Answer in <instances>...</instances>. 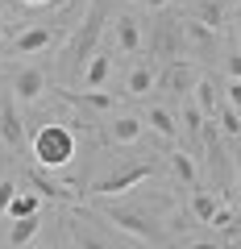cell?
Returning a JSON list of instances; mask_svg holds the SVG:
<instances>
[{
  "instance_id": "16",
  "label": "cell",
  "mask_w": 241,
  "mask_h": 249,
  "mask_svg": "<svg viewBox=\"0 0 241 249\" xmlns=\"http://www.w3.org/2000/svg\"><path fill=\"white\" fill-rule=\"evenodd\" d=\"M191 96H196V108H200V116H208V121H212V116H216V88H212V79H196Z\"/></svg>"
},
{
  "instance_id": "9",
  "label": "cell",
  "mask_w": 241,
  "mask_h": 249,
  "mask_svg": "<svg viewBox=\"0 0 241 249\" xmlns=\"http://www.w3.org/2000/svg\"><path fill=\"white\" fill-rule=\"evenodd\" d=\"M200 75L191 71V67H183V62H175V67H167V75H162V88L170 91V96H183V91L196 88Z\"/></svg>"
},
{
  "instance_id": "32",
  "label": "cell",
  "mask_w": 241,
  "mask_h": 249,
  "mask_svg": "<svg viewBox=\"0 0 241 249\" xmlns=\"http://www.w3.org/2000/svg\"><path fill=\"white\" fill-rule=\"evenodd\" d=\"M237 187H241V170H237Z\"/></svg>"
},
{
  "instance_id": "24",
  "label": "cell",
  "mask_w": 241,
  "mask_h": 249,
  "mask_svg": "<svg viewBox=\"0 0 241 249\" xmlns=\"http://www.w3.org/2000/svg\"><path fill=\"white\" fill-rule=\"evenodd\" d=\"M13 196H17V183H13V178H0V212H9Z\"/></svg>"
},
{
  "instance_id": "8",
  "label": "cell",
  "mask_w": 241,
  "mask_h": 249,
  "mask_svg": "<svg viewBox=\"0 0 241 249\" xmlns=\"http://www.w3.org/2000/svg\"><path fill=\"white\" fill-rule=\"evenodd\" d=\"M116 46H121L125 54H137V50H142V25H137V17H129V13L116 17Z\"/></svg>"
},
{
  "instance_id": "28",
  "label": "cell",
  "mask_w": 241,
  "mask_h": 249,
  "mask_svg": "<svg viewBox=\"0 0 241 249\" xmlns=\"http://www.w3.org/2000/svg\"><path fill=\"white\" fill-rule=\"evenodd\" d=\"M229 75H233V79H241V54H229Z\"/></svg>"
},
{
  "instance_id": "31",
  "label": "cell",
  "mask_w": 241,
  "mask_h": 249,
  "mask_svg": "<svg viewBox=\"0 0 241 249\" xmlns=\"http://www.w3.org/2000/svg\"><path fill=\"white\" fill-rule=\"evenodd\" d=\"M25 4H50V0H25Z\"/></svg>"
},
{
  "instance_id": "14",
  "label": "cell",
  "mask_w": 241,
  "mask_h": 249,
  "mask_svg": "<svg viewBox=\"0 0 241 249\" xmlns=\"http://www.w3.org/2000/svg\"><path fill=\"white\" fill-rule=\"evenodd\" d=\"M108 71H112V58L92 54L88 67H83V83H88V88H104V83H108Z\"/></svg>"
},
{
  "instance_id": "4",
  "label": "cell",
  "mask_w": 241,
  "mask_h": 249,
  "mask_svg": "<svg viewBox=\"0 0 241 249\" xmlns=\"http://www.w3.org/2000/svg\"><path fill=\"white\" fill-rule=\"evenodd\" d=\"M150 175H154V162H133V166L121 170V175H108V178H100V183H92V191H96V196H121V191L137 187Z\"/></svg>"
},
{
  "instance_id": "2",
  "label": "cell",
  "mask_w": 241,
  "mask_h": 249,
  "mask_svg": "<svg viewBox=\"0 0 241 249\" xmlns=\"http://www.w3.org/2000/svg\"><path fill=\"white\" fill-rule=\"evenodd\" d=\"M104 21H108V0H96L88 9V17H83V29L75 34V42H71V50H67V62H75V67H88V58H92V50H96V42H100V34H104Z\"/></svg>"
},
{
  "instance_id": "19",
  "label": "cell",
  "mask_w": 241,
  "mask_h": 249,
  "mask_svg": "<svg viewBox=\"0 0 241 249\" xmlns=\"http://www.w3.org/2000/svg\"><path fill=\"white\" fill-rule=\"evenodd\" d=\"M71 241H75V249H112L104 237H96V232H92L88 224H79V220H71Z\"/></svg>"
},
{
  "instance_id": "6",
  "label": "cell",
  "mask_w": 241,
  "mask_h": 249,
  "mask_svg": "<svg viewBox=\"0 0 241 249\" xmlns=\"http://www.w3.org/2000/svg\"><path fill=\"white\" fill-rule=\"evenodd\" d=\"M50 42H54L50 25H29V29H21V34L13 37V50L17 54H37V50H46Z\"/></svg>"
},
{
  "instance_id": "30",
  "label": "cell",
  "mask_w": 241,
  "mask_h": 249,
  "mask_svg": "<svg viewBox=\"0 0 241 249\" xmlns=\"http://www.w3.org/2000/svg\"><path fill=\"white\" fill-rule=\"evenodd\" d=\"M187 249H216V245H212V241H191Z\"/></svg>"
},
{
  "instance_id": "33",
  "label": "cell",
  "mask_w": 241,
  "mask_h": 249,
  "mask_svg": "<svg viewBox=\"0 0 241 249\" xmlns=\"http://www.w3.org/2000/svg\"><path fill=\"white\" fill-rule=\"evenodd\" d=\"M237 37H241V25H237Z\"/></svg>"
},
{
  "instance_id": "7",
  "label": "cell",
  "mask_w": 241,
  "mask_h": 249,
  "mask_svg": "<svg viewBox=\"0 0 241 249\" xmlns=\"http://www.w3.org/2000/svg\"><path fill=\"white\" fill-rule=\"evenodd\" d=\"M142 133H146V121H142V116H129V112L116 116V121L108 124V137H112L116 145H133Z\"/></svg>"
},
{
  "instance_id": "1",
  "label": "cell",
  "mask_w": 241,
  "mask_h": 249,
  "mask_svg": "<svg viewBox=\"0 0 241 249\" xmlns=\"http://www.w3.org/2000/svg\"><path fill=\"white\" fill-rule=\"evenodd\" d=\"M34 158L46 170H63L75 158V133L67 124H42L37 137H34Z\"/></svg>"
},
{
  "instance_id": "23",
  "label": "cell",
  "mask_w": 241,
  "mask_h": 249,
  "mask_svg": "<svg viewBox=\"0 0 241 249\" xmlns=\"http://www.w3.org/2000/svg\"><path fill=\"white\" fill-rule=\"evenodd\" d=\"M216 116H221V124H216V129H224L229 137H237V133H241V112H237V108L224 104V108H216Z\"/></svg>"
},
{
  "instance_id": "12",
  "label": "cell",
  "mask_w": 241,
  "mask_h": 249,
  "mask_svg": "<svg viewBox=\"0 0 241 249\" xmlns=\"http://www.w3.org/2000/svg\"><path fill=\"white\" fill-rule=\"evenodd\" d=\"M37 229H42L37 216H21V220H13V224H9V245H13V249H17V245H29V241L37 237Z\"/></svg>"
},
{
  "instance_id": "27",
  "label": "cell",
  "mask_w": 241,
  "mask_h": 249,
  "mask_svg": "<svg viewBox=\"0 0 241 249\" xmlns=\"http://www.w3.org/2000/svg\"><path fill=\"white\" fill-rule=\"evenodd\" d=\"M208 224H212V229H229V224H233V212H229V208H216V212H212V220H208Z\"/></svg>"
},
{
  "instance_id": "3",
  "label": "cell",
  "mask_w": 241,
  "mask_h": 249,
  "mask_svg": "<svg viewBox=\"0 0 241 249\" xmlns=\"http://www.w3.org/2000/svg\"><path fill=\"white\" fill-rule=\"evenodd\" d=\"M104 216L116 224V229H125L129 237H137V241H146V245L162 249V229L150 220V216H142V212H129V208H108Z\"/></svg>"
},
{
  "instance_id": "17",
  "label": "cell",
  "mask_w": 241,
  "mask_h": 249,
  "mask_svg": "<svg viewBox=\"0 0 241 249\" xmlns=\"http://www.w3.org/2000/svg\"><path fill=\"white\" fill-rule=\"evenodd\" d=\"M25 178H29V187H34V191H37L42 199H71V191H63L58 183H50V178H46L42 170H29Z\"/></svg>"
},
{
  "instance_id": "21",
  "label": "cell",
  "mask_w": 241,
  "mask_h": 249,
  "mask_svg": "<svg viewBox=\"0 0 241 249\" xmlns=\"http://www.w3.org/2000/svg\"><path fill=\"white\" fill-rule=\"evenodd\" d=\"M170 170H175V178H179V183H187V187H196V183H200L191 154H175V158H170Z\"/></svg>"
},
{
  "instance_id": "29",
  "label": "cell",
  "mask_w": 241,
  "mask_h": 249,
  "mask_svg": "<svg viewBox=\"0 0 241 249\" xmlns=\"http://www.w3.org/2000/svg\"><path fill=\"white\" fill-rule=\"evenodd\" d=\"M142 4H146V9H167L170 0H142Z\"/></svg>"
},
{
  "instance_id": "22",
  "label": "cell",
  "mask_w": 241,
  "mask_h": 249,
  "mask_svg": "<svg viewBox=\"0 0 241 249\" xmlns=\"http://www.w3.org/2000/svg\"><path fill=\"white\" fill-rule=\"evenodd\" d=\"M200 21H204V29H212V34H216V29L224 25V9L216 4V0H204V4H200Z\"/></svg>"
},
{
  "instance_id": "10",
  "label": "cell",
  "mask_w": 241,
  "mask_h": 249,
  "mask_svg": "<svg viewBox=\"0 0 241 249\" xmlns=\"http://www.w3.org/2000/svg\"><path fill=\"white\" fill-rule=\"evenodd\" d=\"M0 137H4V145H13V150L25 142V129H21V116L13 112V104L0 108Z\"/></svg>"
},
{
  "instance_id": "35",
  "label": "cell",
  "mask_w": 241,
  "mask_h": 249,
  "mask_svg": "<svg viewBox=\"0 0 241 249\" xmlns=\"http://www.w3.org/2000/svg\"><path fill=\"white\" fill-rule=\"evenodd\" d=\"M46 249H50V245H46Z\"/></svg>"
},
{
  "instance_id": "26",
  "label": "cell",
  "mask_w": 241,
  "mask_h": 249,
  "mask_svg": "<svg viewBox=\"0 0 241 249\" xmlns=\"http://www.w3.org/2000/svg\"><path fill=\"white\" fill-rule=\"evenodd\" d=\"M183 121H187V124H183V129H187V133H196V129H200V121H204V116H200V108H196V104H187V108H183Z\"/></svg>"
},
{
  "instance_id": "34",
  "label": "cell",
  "mask_w": 241,
  "mask_h": 249,
  "mask_svg": "<svg viewBox=\"0 0 241 249\" xmlns=\"http://www.w3.org/2000/svg\"><path fill=\"white\" fill-rule=\"evenodd\" d=\"M237 4H241V0H237Z\"/></svg>"
},
{
  "instance_id": "18",
  "label": "cell",
  "mask_w": 241,
  "mask_h": 249,
  "mask_svg": "<svg viewBox=\"0 0 241 249\" xmlns=\"http://www.w3.org/2000/svg\"><path fill=\"white\" fill-rule=\"evenodd\" d=\"M154 71L150 67H133V71H129V79H125V91L129 96H146V91H154Z\"/></svg>"
},
{
  "instance_id": "25",
  "label": "cell",
  "mask_w": 241,
  "mask_h": 249,
  "mask_svg": "<svg viewBox=\"0 0 241 249\" xmlns=\"http://www.w3.org/2000/svg\"><path fill=\"white\" fill-rule=\"evenodd\" d=\"M224 104H229V108H237V112H241V79H233L229 88H224Z\"/></svg>"
},
{
  "instance_id": "15",
  "label": "cell",
  "mask_w": 241,
  "mask_h": 249,
  "mask_svg": "<svg viewBox=\"0 0 241 249\" xmlns=\"http://www.w3.org/2000/svg\"><path fill=\"white\" fill-rule=\"evenodd\" d=\"M67 100H75V104H88V108H100V112H112V104H116V96L112 91H63Z\"/></svg>"
},
{
  "instance_id": "5",
  "label": "cell",
  "mask_w": 241,
  "mask_h": 249,
  "mask_svg": "<svg viewBox=\"0 0 241 249\" xmlns=\"http://www.w3.org/2000/svg\"><path fill=\"white\" fill-rule=\"evenodd\" d=\"M46 91V75L37 71V67H21L17 75H13V96L17 100H37Z\"/></svg>"
},
{
  "instance_id": "11",
  "label": "cell",
  "mask_w": 241,
  "mask_h": 249,
  "mask_svg": "<svg viewBox=\"0 0 241 249\" xmlns=\"http://www.w3.org/2000/svg\"><path fill=\"white\" fill-rule=\"evenodd\" d=\"M146 129H154L158 137H179V124H175V116L167 112V108H146Z\"/></svg>"
},
{
  "instance_id": "20",
  "label": "cell",
  "mask_w": 241,
  "mask_h": 249,
  "mask_svg": "<svg viewBox=\"0 0 241 249\" xmlns=\"http://www.w3.org/2000/svg\"><path fill=\"white\" fill-rule=\"evenodd\" d=\"M216 208H221V199H216V196H208V191H191V212H196V220H200V224L212 220Z\"/></svg>"
},
{
  "instance_id": "13",
  "label": "cell",
  "mask_w": 241,
  "mask_h": 249,
  "mask_svg": "<svg viewBox=\"0 0 241 249\" xmlns=\"http://www.w3.org/2000/svg\"><path fill=\"white\" fill-rule=\"evenodd\" d=\"M37 208H42V196H37V191H17L4 216H9V220H21V216H37Z\"/></svg>"
}]
</instances>
